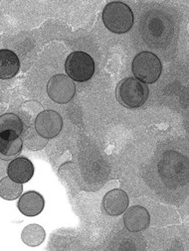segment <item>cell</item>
Masks as SVG:
<instances>
[{
    "instance_id": "obj_1",
    "label": "cell",
    "mask_w": 189,
    "mask_h": 251,
    "mask_svg": "<svg viewBox=\"0 0 189 251\" xmlns=\"http://www.w3.org/2000/svg\"><path fill=\"white\" fill-rule=\"evenodd\" d=\"M103 21L110 32L124 34L130 31L134 25V13L124 2H109L104 8Z\"/></svg>"
},
{
    "instance_id": "obj_2",
    "label": "cell",
    "mask_w": 189,
    "mask_h": 251,
    "mask_svg": "<svg viewBox=\"0 0 189 251\" xmlns=\"http://www.w3.org/2000/svg\"><path fill=\"white\" fill-rule=\"evenodd\" d=\"M148 95L147 86L135 77H128L121 80L116 89L118 101L128 108L140 107L147 100Z\"/></svg>"
},
{
    "instance_id": "obj_3",
    "label": "cell",
    "mask_w": 189,
    "mask_h": 251,
    "mask_svg": "<svg viewBox=\"0 0 189 251\" xmlns=\"http://www.w3.org/2000/svg\"><path fill=\"white\" fill-rule=\"evenodd\" d=\"M132 69L138 80L144 83H154L160 78L162 66L159 57L154 53L141 52L135 57Z\"/></svg>"
},
{
    "instance_id": "obj_4",
    "label": "cell",
    "mask_w": 189,
    "mask_h": 251,
    "mask_svg": "<svg viewBox=\"0 0 189 251\" xmlns=\"http://www.w3.org/2000/svg\"><path fill=\"white\" fill-rule=\"evenodd\" d=\"M68 76L73 80L84 82L89 80L95 73V62L93 58L84 52L70 54L65 63Z\"/></svg>"
},
{
    "instance_id": "obj_5",
    "label": "cell",
    "mask_w": 189,
    "mask_h": 251,
    "mask_svg": "<svg viewBox=\"0 0 189 251\" xmlns=\"http://www.w3.org/2000/svg\"><path fill=\"white\" fill-rule=\"evenodd\" d=\"M49 98L56 103H67L75 96L76 87L73 79L66 75H53L47 85Z\"/></svg>"
},
{
    "instance_id": "obj_6",
    "label": "cell",
    "mask_w": 189,
    "mask_h": 251,
    "mask_svg": "<svg viewBox=\"0 0 189 251\" xmlns=\"http://www.w3.org/2000/svg\"><path fill=\"white\" fill-rule=\"evenodd\" d=\"M62 127L63 119L54 110H43L35 119V130L46 139L56 137L61 132Z\"/></svg>"
},
{
    "instance_id": "obj_7",
    "label": "cell",
    "mask_w": 189,
    "mask_h": 251,
    "mask_svg": "<svg viewBox=\"0 0 189 251\" xmlns=\"http://www.w3.org/2000/svg\"><path fill=\"white\" fill-rule=\"evenodd\" d=\"M129 203L130 200L128 194L121 189L108 192L103 199L104 211L108 215L113 217L123 215L128 210Z\"/></svg>"
},
{
    "instance_id": "obj_8",
    "label": "cell",
    "mask_w": 189,
    "mask_h": 251,
    "mask_svg": "<svg viewBox=\"0 0 189 251\" xmlns=\"http://www.w3.org/2000/svg\"><path fill=\"white\" fill-rule=\"evenodd\" d=\"M124 224L128 230L138 232L148 227L150 224V216L145 207L141 205H134L125 212Z\"/></svg>"
},
{
    "instance_id": "obj_9",
    "label": "cell",
    "mask_w": 189,
    "mask_h": 251,
    "mask_svg": "<svg viewBox=\"0 0 189 251\" xmlns=\"http://www.w3.org/2000/svg\"><path fill=\"white\" fill-rule=\"evenodd\" d=\"M8 177L14 182L24 184L31 180L34 175V166L32 162L24 157L14 159L7 168Z\"/></svg>"
},
{
    "instance_id": "obj_10",
    "label": "cell",
    "mask_w": 189,
    "mask_h": 251,
    "mask_svg": "<svg viewBox=\"0 0 189 251\" xmlns=\"http://www.w3.org/2000/svg\"><path fill=\"white\" fill-rule=\"evenodd\" d=\"M45 205L42 195L35 191H30L21 196L18 201V210L26 217H36L40 215Z\"/></svg>"
},
{
    "instance_id": "obj_11",
    "label": "cell",
    "mask_w": 189,
    "mask_h": 251,
    "mask_svg": "<svg viewBox=\"0 0 189 251\" xmlns=\"http://www.w3.org/2000/svg\"><path fill=\"white\" fill-rule=\"evenodd\" d=\"M23 141L15 132L0 133V159L9 161L18 156L22 150Z\"/></svg>"
},
{
    "instance_id": "obj_12",
    "label": "cell",
    "mask_w": 189,
    "mask_h": 251,
    "mask_svg": "<svg viewBox=\"0 0 189 251\" xmlns=\"http://www.w3.org/2000/svg\"><path fill=\"white\" fill-rule=\"evenodd\" d=\"M20 62L16 54L10 50H0V78L8 79L17 75Z\"/></svg>"
},
{
    "instance_id": "obj_13",
    "label": "cell",
    "mask_w": 189,
    "mask_h": 251,
    "mask_svg": "<svg viewBox=\"0 0 189 251\" xmlns=\"http://www.w3.org/2000/svg\"><path fill=\"white\" fill-rule=\"evenodd\" d=\"M46 233L44 228L39 225H29L22 230V241L31 247H35L43 243Z\"/></svg>"
},
{
    "instance_id": "obj_14",
    "label": "cell",
    "mask_w": 189,
    "mask_h": 251,
    "mask_svg": "<svg viewBox=\"0 0 189 251\" xmlns=\"http://www.w3.org/2000/svg\"><path fill=\"white\" fill-rule=\"evenodd\" d=\"M22 192V184L14 182L9 177H5L0 181V197L4 200L14 201L21 196Z\"/></svg>"
},
{
    "instance_id": "obj_15",
    "label": "cell",
    "mask_w": 189,
    "mask_h": 251,
    "mask_svg": "<svg viewBox=\"0 0 189 251\" xmlns=\"http://www.w3.org/2000/svg\"><path fill=\"white\" fill-rule=\"evenodd\" d=\"M15 132L20 135L23 132V122L14 113H5L0 116V133Z\"/></svg>"
},
{
    "instance_id": "obj_16",
    "label": "cell",
    "mask_w": 189,
    "mask_h": 251,
    "mask_svg": "<svg viewBox=\"0 0 189 251\" xmlns=\"http://www.w3.org/2000/svg\"><path fill=\"white\" fill-rule=\"evenodd\" d=\"M23 140L25 146L30 150H40L44 148L48 143V139L42 137L34 128L30 126L26 129Z\"/></svg>"
}]
</instances>
